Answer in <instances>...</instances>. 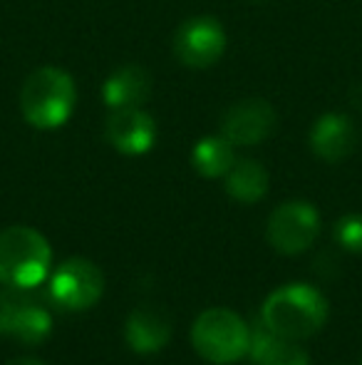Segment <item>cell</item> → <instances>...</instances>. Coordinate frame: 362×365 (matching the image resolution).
I'll return each instance as SVG.
<instances>
[{
	"mask_svg": "<svg viewBox=\"0 0 362 365\" xmlns=\"http://www.w3.org/2000/svg\"><path fill=\"white\" fill-rule=\"evenodd\" d=\"M78 87L63 68H38L20 90V112L35 130H58L73 117Z\"/></svg>",
	"mask_w": 362,
	"mask_h": 365,
	"instance_id": "obj_1",
	"label": "cell"
},
{
	"mask_svg": "<svg viewBox=\"0 0 362 365\" xmlns=\"http://www.w3.org/2000/svg\"><path fill=\"white\" fill-rule=\"evenodd\" d=\"M328 303L313 286L290 284L266 298L261 321L283 341H303L323 328Z\"/></svg>",
	"mask_w": 362,
	"mask_h": 365,
	"instance_id": "obj_2",
	"label": "cell"
},
{
	"mask_svg": "<svg viewBox=\"0 0 362 365\" xmlns=\"http://www.w3.org/2000/svg\"><path fill=\"white\" fill-rule=\"evenodd\" d=\"M53 251L40 231L8 226L0 231V284L10 289H35L50 271Z\"/></svg>",
	"mask_w": 362,
	"mask_h": 365,
	"instance_id": "obj_3",
	"label": "cell"
},
{
	"mask_svg": "<svg viewBox=\"0 0 362 365\" xmlns=\"http://www.w3.org/2000/svg\"><path fill=\"white\" fill-rule=\"evenodd\" d=\"M251 328L228 308H208L193 321L191 343L211 363H233L248 353Z\"/></svg>",
	"mask_w": 362,
	"mask_h": 365,
	"instance_id": "obj_4",
	"label": "cell"
},
{
	"mask_svg": "<svg viewBox=\"0 0 362 365\" xmlns=\"http://www.w3.org/2000/svg\"><path fill=\"white\" fill-rule=\"evenodd\" d=\"M223 50H226V30L216 18L208 15L188 18L174 35V55L186 68H211L223 58Z\"/></svg>",
	"mask_w": 362,
	"mask_h": 365,
	"instance_id": "obj_5",
	"label": "cell"
},
{
	"mask_svg": "<svg viewBox=\"0 0 362 365\" xmlns=\"http://www.w3.org/2000/svg\"><path fill=\"white\" fill-rule=\"evenodd\" d=\"M320 234V217L308 202H285L268 219V241L285 256L303 254Z\"/></svg>",
	"mask_w": 362,
	"mask_h": 365,
	"instance_id": "obj_6",
	"label": "cell"
},
{
	"mask_svg": "<svg viewBox=\"0 0 362 365\" xmlns=\"http://www.w3.org/2000/svg\"><path fill=\"white\" fill-rule=\"evenodd\" d=\"M53 331V318L23 289H0V336L23 343H40Z\"/></svg>",
	"mask_w": 362,
	"mask_h": 365,
	"instance_id": "obj_7",
	"label": "cell"
},
{
	"mask_svg": "<svg viewBox=\"0 0 362 365\" xmlns=\"http://www.w3.org/2000/svg\"><path fill=\"white\" fill-rule=\"evenodd\" d=\"M105 291V276L87 259H68L50 281L53 298L68 311H85L95 306Z\"/></svg>",
	"mask_w": 362,
	"mask_h": 365,
	"instance_id": "obj_8",
	"label": "cell"
},
{
	"mask_svg": "<svg viewBox=\"0 0 362 365\" xmlns=\"http://www.w3.org/2000/svg\"><path fill=\"white\" fill-rule=\"evenodd\" d=\"M275 130V110L266 100H241L221 117V135L233 147H253L266 142Z\"/></svg>",
	"mask_w": 362,
	"mask_h": 365,
	"instance_id": "obj_9",
	"label": "cell"
},
{
	"mask_svg": "<svg viewBox=\"0 0 362 365\" xmlns=\"http://www.w3.org/2000/svg\"><path fill=\"white\" fill-rule=\"evenodd\" d=\"M105 137L117 152L127 157L147 154L156 142V122L142 107L112 110L105 122Z\"/></svg>",
	"mask_w": 362,
	"mask_h": 365,
	"instance_id": "obj_10",
	"label": "cell"
},
{
	"mask_svg": "<svg viewBox=\"0 0 362 365\" xmlns=\"http://www.w3.org/2000/svg\"><path fill=\"white\" fill-rule=\"evenodd\" d=\"M310 149L323 162H343L355 149V125L348 115L328 112L318 117L310 130Z\"/></svg>",
	"mask_w": 362,
	"mask_h": 365,
	"instance_id": "obj_11",
	"label": "cell"
},
{
	"mask_svg": "<svg viewBox=\"0 0 362 365\" xmlns=\"http://www.w3.org/2000/svg\"><path fill=\"white\" fill-rule=\"evenodd\" d=\"M127 343L132 351L142 353H156L169 343L171 338V321L161 308L156 306H139L129 313L124 326Z\"/></svg>",
	"mask_w": 362,
	"mask_h": 365,
	"instance_id": "obj_12",
	"label": "cell"
},
{
	"mask_svg": "<svg viewBox=\"0 0 362 365\" xmlns=\"http://www.w3.org/2000/svg\"><path fill=\"white\" fill-rule=\"evenodd\" d=\"M151 95V75L142 65H124L115 70L102 85V100L110 110L142 107Z\"/></svg>",
	"mask_w": 362,
	"mask_h": 365,
	"instance_id": "obj_13",
	"label": "cell"
},
{
	"mask_svg": "<svg viewBox=\"0 0 362 365\" xmlns=\"http://www.w3.org/2000/svg\"><path fill=\"white\" fill-rule=\"evenodd\" d=\"M226 192L236 202L253 204L258 199L266 197L268 192V172L263 164L253 162V159H241L233 162V167L226 174Z\"/></svg>",
	"mask_w": 362,
	"mask_h": 365,
	"instance_id": "obj_14",
	"label": "cell"
},
{
	"mask_svg": "<svg viewBox=\"0 0 362 365\" xmlns=\"http://www.w3.org/2000/svg\"><path fill=\"white\" fill-rule=\"evenodd\" d=\"M236 162L233 154V145L223 135L218 137H203L193 145L191 152V164L201 177L206 179H218L226 177L228 169Z\"/></svg>",
	"mask_w": 362,
	"mask_h": 365,
	"instance_id": "obj_15",
	"label": "cell"
},
{
	"mask_svg": "<svg viewBox=\"0 0 362 365\" xmlns=\"http://www.w3.org/2000/svg\"><path fill=\"white\" fill-rule=\"evenodd\" d=\"M256 363L258 365H310L308 356L298 346H293V341H283V338H278Z\"/></svg>",
	"mask_w": 362,
	"mask_h": 365,
	"instance_id": "obj_16",
	"label": "cell"
},
{
	"mask_svg": "<svg viewBox=\"0 0 362 365\" xmlns=\"http://www.w3.org/2000/svg\"><path fill=\"white\" fill-rule=\"evenodd\" d=\"M335 239L350 254H362V214H348L335 224Z\"/></svg>",
	"mask_w": 362,
	"mask_h": 365,
	"instance_id": "obj_17",
	"label": "cell"
},
{
	"mask_svg": "<svg viewBox=\"0 0 362 365\" xmlns=\"http://www.w3.org/2000/svg\"><path fill=\"white\" fill-rule=\"evenodd\" d=\"M8 365H45V363L35 361V358H15V361H10Z\"/></svg>",
	"mask_w": 362,
	"mask_h": 365,
	"instance_id": "obj_18",
	"label": "cell"
},
{
	"mask_svg": "<svg viewBox=\"0 0 362 365\" xmlns=\"http://www.w3.org/2000/svg\"><path fill=\"white\" fill-rule=\"evenodd\" d=\"M360 365H362V361H360Z\"/></svg>",
	"mask_w": 362,
	"mask_h": 365,
	"instance_id": "obj_19",
	"label": "cell"
}]
</instances>
